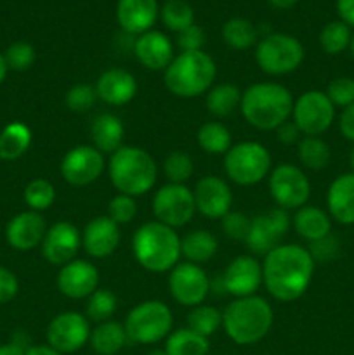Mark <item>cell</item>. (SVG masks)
I'll use <instances>...</instances> for the list:
<instances>
[{
	"mask_svg": "<svg viewBox=\"0 0 354 355\" xmlns=\"http://www.w3.org/2000/svg\"><path fill=\"white\" fill-rule=\"evenodd\" d=\"M314 260L301 245H280L264 257V286L273 298L294 302L307 291L314 274Z\"/></svg>",
	"mask_w": 354,
	"mask_h": 355,
	"instance_id": "cell-1",
	"label": "cell"
},
{
	"mask_svg": "<svg viewBox=\"0 0 354 355\" xmlns=\"http://www.w3.org/2000/svg\"><path fill=\"white\" fill-rule=\"evenodd\" d=\"M239 110L243 118L257 130H276L292 116L294 97L281 83L259 82L242 92Z\"/></svg>",
	"mask_w": 354,
	"mask_h": 355,
	"instance_id": "cell-2",
	"label": "cell"
},
{
	"mask_svg": "<svg viewBox=\"0 0 354 355\" xmlns=\"http://www.w3.org/2000/svg\"><path fill=\"white\" fill-rule=\"evenodd\" d=\"M132 252L139 266L146 270L167 272L179 263L180 238L176 229L162 222H146L132 238Z\"/></svg>",
	"mask_w": 354,
	"mask_h": 355,
	"instance_id": "cell-3",
	"label": "cell"
},
{
	"mask_svg": "<svg viewBox=\"0 0 354 355\" xmlns=\"http://www.w3.org/2000/svg\"><path fill=\"white\" fill-rule=\"evenodd\" d=\"M274 314L271 305L264 298L243 297L236 298L222 312L224 331L236 345H255L266 338L273 326Z\"/></svg>",
	"mask_w": 354,
	"mask_h": 355,
	"instance_id": "cell-4",
	"label": "cell"
},
{
	"mask_svg": "<svg viewBox=\"0 0 354 355\" xmlns=\"http://www.w3.org/2000/svg\"><path fill=\"white\" fill-rule=\"evenodd\" d=\"M111 184L118 193L137 198L148 193L156 182L158 166L148 151L135 146H121L111 155L110 165Z\"/></svg>",
	"mask_w": 354,
	"mask_h": 355,
	"instance_id": "cell-5",
	"label": "cell"
},
{
	"mask_svg": "<svg viewBox=\"0 0 354 355\" xmlns=\"http://www.w3.org/2000/svg\"><path fill=\"white\" fill-rule=\"evenodd\" d=\"M217 76L214 59L203 51L180 52L165 69V87L180 99H191L207 92Z\"/></svg>",
	"mask_w": 354,
	"mask_h": 355,
	"instance_id": "cell-6",
	"label": "cell"
},
{
	"mask_svg": "<svg viewBox=\"0 0 354 355\" xmlns=\"http://www.w3.org/2000/svg\"><path fill=\"white\" fill-rule=\"evenodd\" d=\"M172 324V312L163 302L146 300L128 312L124 326L128 342L153 345L170 335Z\"/></svg>",
	"mask_w": 354,
	"mask_h": 355,
	"instance_id": "cell-7",
	"label": "cell"
},
{
	"mask_svg": "<svg viewBox=\"0 0 354 355\" xmlns=\"http://www.w3.org/2000/svg\"><path fill=\"white\" fill-rule=\"evenodd\" d=\"M255 61L267 75H288L304 61V47L292 35L271 33L257 42Z\"/></svg>",
	"mask_w": 354,
	"mask_h": 355,
	"instance_id": "cell-8",
	"label": "cell"
},
{
	"mask_svg": "<svg viewBox=\"0 0 354 355\" xmlns=\"http://www.w3.org/2000/svg\"><path fill=\"white\" fill-rule=\"evenodd\" d=\"M224 170L238 186H255L269 173L271 155L259 142H239L226 153Z\"/></svg>",
	"mask_w": 354,
	"mask_h": 355,
	"instance_id": "cell-9",
	"label": "cell"
},
{
	"mask_svg": "<svg viewBox=\"0 0 354 355\" xmlns=\"http://www.w3.org/2000/svg\"><path fill=\"white\" fill-rule=\"evenodd\" d=\"M292 116L301 134L318 137L332 127L335 120V106L321 90H307L294 101Z\"/></svg>",
	"mask_w": 354,
	"mask_h": 355,
	"instance_id": "cell-10",
	"label": "cell"
},
{
	"mask_svg": "<svg viewBox=\"0 0 354 355\" xmlns=\"http://www.w3.org/2000/svg\"><path fill=\"white\" fill-rule=\"evenodd\" d=\"M196 211L193 191L184 184H165L153 198V214L156 220L177 229L186 225Z\"/></svg>",
	"mask_w": 354,
	"mask_h": 355,
	"instance_id": "cell-11",
	"label": "cell"
},
{
	"mask_svg": "<svg viewBox=\"0 0 354 355\" xmlns=\"http://www.w3.org/2000/svg\"><path fill=\"white\" fill-rule=\"evenodd\" d=\"M269 193L283 210H298L307 203L311 184L297 165L281 163L269 173Z\"/></svg>",
	"mask_w": 354,
	"mask_h": 355,
	"instance_id": "cell-12",
	"label": "cell"
},
{
	"mask_svg": "<svg viewBox=\"0 0 354 355\" xmlns=\"http://www.w3.org/2000/svg\"><path fill=\"white\" fill-rule=\"evenodd\" d=\"M89 319L80 312H61L47 326V345L59 354H73L90 340Z\"/></svg>",
	"mask_w": 354,
	"mask_h": 355,
	"instance_id": "cell-13",
	"label": "cell"
},
{
	"mask_svg": "<svg viewBox=\"0 0 354 355\" xmlns=\"http://www.w3.org/2000/svg\"><path fill=\"white\" fill-rule=\"evenodd\" d=\"M170 295L184 307H198L205 302L210 291V281L200 266L191 262L177 263L170 270Z\"/></svg>",
	"mask_w": 354,
	"mask_h": 355,
	"instance_id": "cell-14",
	"label": "cell"
},
{
	"mask_svg": "<svg viewBox=\"0 0 354 355\" xmlns=\"http://www.w3.org/2000/svg\"><path fill=\"white\" fill-rule=\"evenodd\" d=\"M290 222L288 211L280 207L252 218L248 236L245 239L250 252L262 257L273 252L276 246L281 245V239L290 227Z\"/></svg>",
	"mask_w": 354,
	"mask_h": 355,
	"instance_id": "cell-15",
	"label": "cell"
},
{
	"mask_svg": "<svg viewBox=\"0 0 354 355\" xmlns=\"http://www.w3.org/2000/svg\"><path fill=\"white\" fill-rule=\"evenodd\" d=\"M104 165V155L99 149L82 144L66 153L61 162V175L71 186L83 187L99 179Z\"/></svg>",
	"mask_w": 354,
	"mask_h": 355,
	"instance_id": "cell-16",
	"label": "cell"
},
{
	"mask_svg": "<svg viewBox=\"0 0 354 355\" xmlns=\"http://www.w3.org/2000/svg\"><path fill=\"white\" fill-rule=\"evenodd\" d=\"M80 245H82V234L71 222H56L45 232L42 241V255L51 266L62 267L75 260Z\"/></svg>",
	"mask_w": 354,
	"mask_h": 355,
	"instance_id": "cell-17",
	"label": "cell"
},
{
	"mask_svg": "<svg viewBox=\"0 0 354 355\" xmlns=\"http://www.w3.org/2000/svg\"><path fill=\"white\" fill-rule=\"evenodd\" d=\"M222 290L236 298L252 297L259 290L262 279V263L250 255L236 257L222 274Z\"/></svg>",
	"mask_w": 354,
	"mask_h": 355,
	"instance_id": "cell-18",
	"label": "cell"
},
{
	"mask_svg": "<svg viewBox=\"0 0 354 355\" xmlns=\"http://www.w3.org/2000/svg\"><path fill=\"white\" fill-rule=\"evenodd\" d=\"M196 211L207 218H222L231 211L233 193L229 184L217 175L200 179L193 191Z\"/></svg>",
	"mask_w": 354,
	"mask_h": 355,
	"instance_id": "cell-19",
	"label": "cell"
},
{
	"mask_svg": "<svg viewBox=\"0 0 354 355\" xmlns=\"http://www.w3.org/2000/svg\"><path fill=\"white\" fill-rule=\"evenodd\" d=\"M97 284H99V270L87 260H71L62 266L58 274V290L73 300L89 298L97 290Z\"/></svg>",
	"mask_w": 354,
	"mask_h": 355,
	"instance_id": "cell-20",
	"label": "cell"
},
{
	"mask_svg": "<svg viewBox=\"0 0 354 355\" xmlns=\"http://www.w3.org/2000/svg\"><path fill=\"white\" fill-rule=\"evenodd\" d=\"M45 220L38 211L28 210L14 215L6 227V239L10 248L17 252H30L42 245L45 238Z\"/></svg>",
	"mask_w": 354,
	"mask_h": 355,
	"instance_id": "cell-21",
	"label": "cell"
},
{
	"mask_svg": "<svg viewBox=\"0 0 354 355\" xmlns=\"http://www.w3.org/2000/svg\"><path fill=\"white\" fill-rule=\"evenodd\" d=\"M120 245V225L108 215L92 218L82 232V246L94 259H106Z\"/></svg>",
	"mask_w": 354,
	"mask_h": 355,
	"instance_id": "cell-22",
	"label": "cell"
},
{
	"mask_svg": "<svg viewBox=\"0 0 354 355\" xmlns=\"http://www.w3.org/2000/svg\"><path fill=\"white\" fill-rule=\"evenodd\" d=\"M134 52L139 62L151 71H162V69L165 71L176 58L170 38L156 30H149L139 35L134 44Z\"/></svg>",
	"mask_w": 354,
	"mask_h": 355,
	"instance_id": "cell-23",
	"label": "cell"
},
{
	"mask_svg": "<svg viewBox=\"0 0 354 355\" xmlns=\"http://www.w3.org/2000/svg\"><path fill=\"white\" fill-rule=\"evenodd\" d=\"M158 14V0H118L117 3V21L125 33H146L156 23Z\"/></svg>",
	"mask_w": 354,
	"mask_h": 355,
	"instance_id": "cell-24",
	"label": "cell"
},
{
	"mask_svg": "<svg viewBox=\"0 0 354 355\" xmlns=\"http://www.w3.org/2000/svg\"><path fill=\"white\" fill-rule=\"evenodd\" d=\"M96 92L110 106H124L137 94V82L130 71L121 68L106 69L96 82Z\"/></svg>",
	"mask_w": 354,
	"mask_h": 355,
	"instance_id": "cell-25",
	"label": "cell"
},
{
	"mask_svg": "<svg viewBox=\"0 0 354 355\" xmlns=\"http://www.w3.org/2000/svg\"><path fill=\"white\" fill-rule=\"evenodd\" d=\"M326 205L333 220L342 225L354 224V173H342L328 187Z\"/></svg>",
	"mask_w": 354,
	"mask_h": 355,
	"instance_id": "cell-26",
	"label": "cell"
},
{
	"mask_svg": "<svg viewBox=\"0 0 354 355\" xmlns=\"http://www.w3.org/2000/svg\"><path fill=\"white\" fill-rule=\"evenodd\" d=\"M125 128L120 118L113 113H101L94 118L90 125V139L94 142V148L101 153H110L113 155L117 149L121 148L124 142Z\"/></svg>",
	"mask_w": 354,
	"mask_h": 355,
	"instance_id": "cell-27",
	"label": "cell"
},
{
	"mask_svg": "<svg viewBox=\"0 0 354 355\" xmlns=\"http://www.w3.org/2000/svg\"><path fill=\"white\" fill-rule=\"evenodd\" d=\"M294 227L301 238L312 243L325 238L332 232V220L328 214L318 207H302L298 208L294 217Z\"/></svg>",
	"mask_w": 354,
	"mask_h": 355,
	"instance_id": "cell-28",
	"label": "cell"
},
{
	"mask_svg": "<svg viewBox=\"0 0 354 355\" xmlns=\"http://www.w3.org/2000/svg\"><path fill=\"white\" fill-rule=\"evenodd\" d=\"M127 342V331L120 322H101L94 328V331H90L89 343L97 355H117Z\"/></svg>",
	"mask_w": 354,
	"mask_h": 355,
	"instance_id": "cell-29",
	"label": "cell"
},
{
	"mask_svg": "<svg viewBox=\"0 0 354 355\" xmlns=\"http://www.w3.org/2000/svg\"><path fill=\"white\" fill-rule=\"evenodd\" d=\"M31 130L23 121H10L0 132V158L14 162L26 155L31 146Z\"/></svg>",
	"mask_w": 354,
	"mask_h": 355,
	"instance_id": "cell-30",
	"label": "cell"
},
{
	"mask_svg": "<svg viewBox=\"0 0 354 355\" xmlns=\"http://www.w3.org/2000/svg\"><path fill=\"white\" fill-rule=\"evenodd\" d=\"M215 253H217V239L210 231L198 229V231L187 232L180 239V255L186 257L191 263L200 266V263L208 262L214 259Z\"/></svg>",
	"mask_w": 354,
	"mask_h": 355,
	"instance_id": "cell-31",
	"label": "cell"
},
{
	"mask_svg": "<svg viewBox=\"0 0 354 355\" xmlns=\"http://www.w3.org/2000/svg\"><path fill=\"white\" fill-rule=\"evenodd\" d=\"M208 350V338L191 331L189 328H180L167 336L165 352L169 355H207Z\"/></svg>",
	"mask_w": 354,
	"mask_h": 355,
	"instance_id": "cell-32",
	"label": "cell"
},
{
	"mask_svg": "<svg viewBox=\"0 0 354 355\" xmlns=\"http://www.w3.org/2000/svg\"><path fill=\"white\" fill-rule=\"evenodd\" d=\"M207 110L210 114L219 118H226L235 113L236 107L242 104V92L233 83H221L215 85L210 92L207 94Z\"/></svg>",
	"mask_w": 354,
	"mask_h": 355,
	"instance_id": "cell-33",
	"label": "cell"
},
{
	"mask_svg": "<svg viewBox=\"0 0 354 355\" xmlns=\"http://www.w3.org/2000/svg\"><path fill=\"white\" fill-rule=\"evenodd\" d=\"M257 37H259L257 28L243 17H233V19L226 21L222 26V38H224L226 45L236 49V51H245V49L257 45Z\"/></svg>",
	"mask_w": 354,
	"mask_h": 355,
	"instance_id": "cell-34",
	"label": "cell"
},
{
	"mask_svg": "<svg viewBox=\"0 0 354 355\" xmlns=\"http://www.w3.org/2000/svg\"><path fill=\"white\" fill-rule=\"evenodd\" d=\"M198 146L208 155H226L231 149V132L219 121L203 123L198 130Z\"/></svg>",
	"mask_w": 354,
	"mask_h": 355,
	"instance_id": "cell-35",
	"label": "cell"
},
{
	"mask_svg": "<svg viewBox=\"0 0 354 355\" xmlns=\"http://www.w3.org/2000/svg\"><path fill=\"white\" fill-rule=\"evenodd\" d=\"M297 156L304 166L311 170H323L330 163L332 149L323 139L305 135L297 142Z\"/></svg>",
	"mask_w": 354,
	"mask_h": 355,
	"instance_id": "cell-36",
	"label": "cell"
},
{
	"mask_svg": "<svg viewBox=\"0 0 354 355\" xmlns=\"http://www.w3.org/2000/svg\"><path fill=\"white\" fill-rule=\"evenodd\" d=\"M219 326H222V312H219V309L212 305H198V307H193V311L187 315V328L205 338L214 335Z\"/></svg>",
	"mask_w": 354,
	"mask_h": 355,
	"instance_id": "cell-37",
	"label": "cell"
},
{
	"mask_svg": "<svg viewBox=\"0 0 354 355\" xmlns=\"http://www.w3.org/2000/svg\"><path fill=\"white\" fill-rule=\"evenodd\" d=\"M160 16H162L163 24L176 33L194 24L193 7L184 0H167L160 9Z\"/></svg>",
	"mask_w": 354,
	"mask_h": 355,
	"instance_id": "cell-38",
	"label": "cell"
},
{
	"mask_svg": "<svg viewBox=\"0 0 354 355\" xmlns=\"http://www.w3.org/2000/svg\"><path fill=\"white\" fill-rule=\"evenodd\" d=\"M351 28L342 21H332L325 24V28L319 33V45L323 51L330 55H337L346 51L351 45Z\"/></svg>",
	"mask_w": 354,
	"mask_h": 355,
	"instance_id": "cell-39",
	"label": "cell"
},
{
	"mask_svg": "<svg viewBox=\"0 0 354 355\" xmlns=\"http://www.w3.org/2000/svg\"><path fill=\"white\" fill-rule=\"evenodd\" d=\"M117 304L118 302L113 291L106 290V288L96 290L87 302V318L97 324L110 321L117 311Z\"/></svg>",
	"mask_w": 354,
	"mask_h": 355,
	"instance_id": "cell-40",
	"label": "cell"
},
{
	"mask_svg": "<svg viewBox=\"0 0 354 355\" xmlns=\"http://www.w3.org/2000/svg\"><path fill=\"white\" fill-rule=\"evenodd\" d=\"M56 200V189L47 179H33L24 187V203L33 211H44L52 207Z\"/></svg>",
	"mask_w": 354,
	"mask_h": 355,
	"instance_id": "cell-41",
	"label": "cell"
},
{
	"mask_svg": "<svg viewBox=\"0 0 354 355\" xmlns=\"http://www.w3.org/2000/svg\"><path fill=\"white\" fill-rule=\"evenodd\" d=\"M193 159L183 151H172L163 163V172L170 184H184L193 175Z\"/></svg>",
	"mask_w": 354,
	"mask_h": 355,
	"instance_id": "cell-42",
	"label": "cell"
},
{
	"mask_svg": "<svg viewBox=\"0 0 354 355\" xmlns=\"http://www.w3.org/2000/svg\"><path fill=\"white\" fill-rule=\"evenodd\" d=\"M3 59L7 62V68L12 71H26L33 66L37 52H35L33 45L28 42H14L7 47Z\"/></svg>",
	"mask_w": 354,
	"mask_h": 355,
	"instance_id": "cell-43",
	"label": "cell"
},
{
	"mask_svg": "<svg viewBox=\"0 0 354 355\" xmlns=\"http://www.w3.org/2000/svg\"><path fill=\"white\" fill-rule=\"evenodd\" d=\"M97 92L96 87L89 85V83H76L66 94V106L73 111V113H87L90 107L96 104Z\"/></svg>",
	"mask_w": 354,
	"mask_h": 355,
	"instance_id": "cell-44",
	"label": "cell"
},
{
	"mask_svg": "<svg viewBox=\"0 0 354 355\" xmlns=\"http://www.w3.org/2000/svg\"><path fill=\"white\" fill-rule=\"evenodd\" d=\"M137 215V203L132 196L118 193L117 196L111 198L108 205V217L117 222L118 225L130 224Z\"/></svg>",
	"mask_w": 354,
	"mask_h": 355,
	"instance_id": "cell-45",
	"label": "cell"
},
{
	"mask_svg": "<svg viewBox=\"0 0 354 355\" xmlns=\"http://www.w3.org/2000/svg\"><path fill=\"white\" fill-rule=\"evenodd\" d=\"M325 94L332 101L333 106L347 107L354 103V78L351 76H339L332 80L326 87Z\"/></svg>",
	"mask_w": 354,
	"mask_h": 355,
	"instance_id": "cell-46",
	"label": "cell"
},
{
	"mask_svg": "<svg viewBox=\"0 0 354 355\" xmlns=\"http://www.w3.org/2000/svg\"><path fill=\"white\" fill-rule=\"evenodd\" d=\"M250 222L252 220L242 211H229L221 218L224 234L235 241H245L250 231Z\"/></svg>",
	"mask_w": 354,
	"mask_h": 355,
	"instance_id": "cell-47",
	"label": "cell"
},
{
	"mask_svg": "<svg viewBox=\"0 0 354 355\" xmlns=\"http://www.w3.org/2000/svg\"><path fill=\"white\" fill-rule=\"evenodd\" d=\"M307 250H309V253H311L314 263L316 262H332V260H335L337 257H339L340 243H339V239H337L335 236H332V232H330V234L325 236V238L318 239V241L309 243Z\"/></svg>",
	"mask_w": 354,
	"mask_h": 355,
	"instance_id": "cell-48",
	"label": "cell"
},
{
	"mask_svg": "<svg viewBox=\"0 0 354 355\" xmlns=\"http://www.w3.org/2000/svg\"><path fill=\"white\" fill-rule=\"evenodd\" d=\"M205 44V31L198 24H191L186 30L177 33V45L183 52L201 51Z\"/></svg>",
	"mask_w": 354,
	"mask_h": 355,
	"instance_id": "cell-49",
	"label": "cell"
},
{
	"mask_svg": "<svg viewBox=\"0 0 354 355\" xmlns=\"http://www.w3.org/2000/svg\"><path fill=\"white\" fill-rule=\"evenodd\" d=\"M19 291V283L14 272L0 266V304H7L12 300Z\"/></svg>",
	"mask_w": 354,
	"mask_h": 355,
	"instance_id": "cell-50",
	"label": "cell"
},
{
	"mask_svg": "<svg viewBox=\"0 0 354 355\" xmlns=\"http://www.w3.org/2000/svg\"><path fill=\"white\" fill-rule=\"evenodd\" d=\"M339 127L344 137H346L347 141L354 142V103L351 104V106L344 107L342 114H340Z\"/></svg>",
	"mask_w": 354,
	"mask_h": 355,
	"instance_id": "cell-51",
	"label": "cell"
},
{
	"mask_svg": "<svg viewBox=\"0 0 354 355\" xmlns=\"http://www.w3.org/2000/svg\"><path fill=\"white\" fill-rule=\"evenodd\" d=\"M278 139H280L283 144H295V142L301 141V130L297 128V125L294 121H285L283 125L276 128Z\"/></svg>",
	"mask_w": 354,
	"mask_h": 355,
	"instance_id": "cell-52",
	"label": "cell"
},
{
	"mask_svg": "<svg viewBox=\"0 0 354 355\" xmlns=\"http://www.w3.org/2000/svg\"><path fill=\"white\" fill-rule=\"evenodd\" d=\"M337 12L342 23L354 26V0H337Z\"/></svg>",
	"mask_w": 354,
	"mask_h": 355,
	"instance_id": "cell-53",
	"label": "cell"
},
{
	"mask_svg": "<svg viewBox=\"0 0 354 355\" xmlns=\"http://www.w3.org/2000/svg\"><path fill=\"white\" fill-rule=\"evenodd\" d=\"M0 355H26V347L16 342L6 343V345H0Z\"/></svg>",
	"mask_w": 354,
	"mask_h": 355,
	"instance_id": "cell-54",
	"label": "cell"
},
{
	"mask_svg": "<svg viewBox=\"0 0 354 355\" xmlns=\"http://www.w3.org/2000/svg\"><path fill=\"white\" fill-rule=\"evenodd\" d=\"M26 355H62L49 345H33L28 347Z\"/></svg>",
	"mask_w": 354,
	"mask_h": 355,
	"instance_id": "cell-55",
	"label": "cell"
},
{
	"mask_svg": "<svg viewBox=\"0 0 354 355\" xmlns=\"http://www.w3.org/2000/svg\"><path fill=\"white\" fill-rule=\"evenodd\" d=\"M297 2L298 0H269L271 6L276 7V9H290V7H294Z\"/></svg>",
	"mask_w": 354,
	"mask_h": 355,
	"instance_id": "cell-56",
	"label": "cell"
},
{
	"mask_svg": "<svg viewBox=\"0 0 354 355\" xmlns=\"http://www.w3.org/2000/svg\"><path fill=\"white\" fill-rule=\"evenodd\" d=\"M7 71H9V68H7L6 59H3V54H0V83H2L3 80H6Z\"/></svg>",
	"mask_w": 354,
	"mask_h": 355,
	"instance_id": "cell-57",
	"label": "cell"
},
{
	"mask_svg": "<svg viewBox=\"0 0 354 355\" xmlns=\"http://www.w3.org/2000/svg\"><path fill=\"white\" fill-rule=\"evenodd\" d=\"M146 355H169V354L165 352V349H163V350L162 349H155V350H149V352Z\"/></svg>",
	"mask_w": 354,
	"mask_h": 355,
	"instance_id": "cell-58",
	"label": "cell"
},
{
	"mask_svg": "<svg viewBox=\"0 0 354 355\" xmlns=\"http://www.w3.org/2000/svg\"><path fill=\"white\" fill-rule=\"evenodd\" d=\"M349 163H351V168H353V173H354V146H353V149H351V155H349Z\"/></svg>",
	"mask_w": 354,
	"mask_h": 355,
	"instance_id": "cell-59",
	"label": "cell"
},
{
	"mask_svg": "<svg viewBox=\"0 0 354 355\" xmlns=\"http://www.w3.org/2000/svg\"><path fill=\"white\" fill-rule=\"evenodd\" d=\"M349 49H351V54H353V58H354V35H353V38H351Z\"/></svg>",
	"mask_w": 354,
	"mask_h": 355,
	"instance_id": "cell-60",
	"label": "cell"
}]
</instances>
